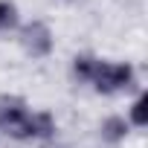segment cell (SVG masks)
Returning a JSON list of instances; mask_svg holds the SVG:
<instances>
[{
  "instance_id": "obj_6",
  "label": "cell",
  "mask_w": 148,
  "mask_h": 148,
  "mask_svg": "<svg viewBox=\"0 0 148 148\" xmlns=\"http://www.w3.org/2000/svg\"><path fill=\"white\" fill-rule=\"evenodd\" d=\"M18 26V6L9 0H0V32Z\"/></svg>"
},
{
  "instance_id": "obj_3",
  "label": "cell",
  "mask_w": 148,
  "mask_h": 148,
  "mask_svg": "<svg viewBox=\"0 0 148 148\" xmlns=\"http://www.w3.org/2000/svg\"><path fill=\"white\" fill-rule=\"evenodd\" d=\"M55 134V119L47 110H29V116L21 122V128L12 134L15 139H49Z\"/></svg>"
},
{
  "instance_id": "obj_4",
  "label": "cell",
  "mask_w": 148,
  "mask_h": 148,
  "mask_svg": "<svg viewBox=\"0 0 148 148\" xmlns=\"http://www.w3.org/2000/svg\"><path fill=\"white\" fill-rule=\"evenodd\" d=\"M26 116H29V108L23 99H18V96L0 99V125L6 128V134H15Z\"/></svg>"
},
{
  "instance_id": "obj_1",
  "label": "cell",
  "mask_w": 148,
  "mask_h": 148,
  "mask_svg": "<svg viewBox=\"0 0 148 148\" xmlns=\"http://www.w3.org/2000/svg\"><path fill=\"white\" fill-rule=\"evenodd\" d=\"M73 73L82 82H90L105 96L122 93V90H128L134 84V67L125 64V61H99L93 55H76Z\"/></svg>"
},
{
  "instance_id": "obj_5",
  "label": "cell",
  "mask_w": 148,
  "mask_h": 148,
  "mask_svg": "<svg viewBox=\"0 0 148 148\" xmlns=\"http://www.w3.org/2000/svg\"><path fill=\"white\" fill-rule=\"evenodd\" d=\"M125 136H128V122H125L122 116H110V119L102 122V139H108V142H122Z\"/></svg>"
},
{
  "instance_id": "obj_7",
  "label": "cell",
  "mask_w": 148,
  "mask_h": 148,
  "mask_svg": "<svg viewBox=\"0 0 148 148\" xmlns=\"http://www.w3.org/2000/svg\"><path fill=\"white\" fill-rule=\"evenodd\" d=\"M131 125H136V128H145L148 125V96L145 93L131 105Z\"/></svg>"
},
{
  "instance_id": "obj_2",
  "label": "cell",
  "mask_w": 148,
  "mask_h": 148,
  "mask_svg": "<svg viewBox=\"0 0 148 148\" xmlns=\"http://www.w3.org/2000/svg\"><path fill=\"white\" fill-rule=\"evenodd\" d=\"M21 44H23V49L32 58H44V55L52 52V32H49L47 23L32 21V23H26L21 29Z\"/></svg>"
}]
</instances>
